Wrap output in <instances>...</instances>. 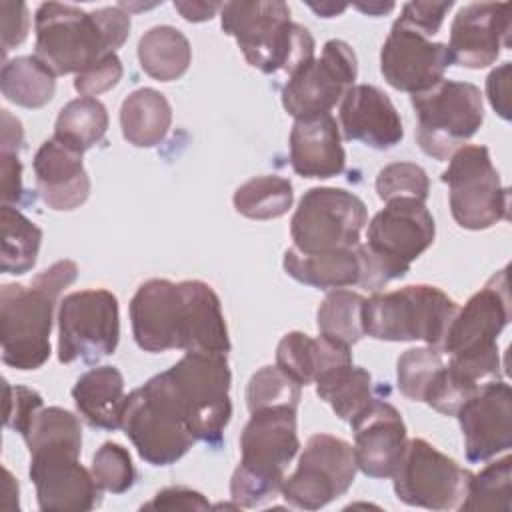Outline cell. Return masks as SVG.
Masks as SVG:
<instances>
[{
	"mask_svg": "<svg viewBox=\"0 0 512 512\" xmlns=\"http://www.w3.org/2000/svg\"><path fill=\"white\" fill-rule=\"evenodd\" d=\"M90 470L96 484L112 494H122L136 482V468L130 452L118 442H104L92 456Z\"/></svg>",
	"mask_w": 512,
	"mask_h": 512,
	"instance_id": "42",
	"label": "cell"
},
{
	"mask_svg": "<svg viewBox=\"0 0 512 512\" xmlns=\"http://www.w3.org/2000/svg\"><path fill=\"white\" fill-rule=\"evenodd\" d=\"M130 320L136 344L144 352L178 350L180 286L166 278H152L138 286L130 300Z\"/></svg>",
	"mask_w": 512,
	"mask_h": 512,
	"instance_id": "23",
	"label": "cell"
},
{
	"mask_svg": "<svg viewBox=\"0 0 512 512\" xmlns=\"http://www.w3.org/2000/svg\"><path fill=\"white\" fill-rule=\"evenodd\" d=\"M450 64L446 44L432 42L398 18L380 50V72L384 80L392 88L408 94L430 90L442 82Z\"/></svg>",
	"mask_w": 512,
	"mask_h": 512,
	"instance_id": "18",
	"label": "cell"
},
{
	"mask_svg": "<svg viewBox=\"0 0 512 512\" xmlns=\"http://www.w3.org/2000/svg\"><path fill=\"white\" fill-rule=\"evenodd\" d=\"M450 8H452L450 0L448 2H408L402 6V14L398 20L430 38L440 30L444 16Z\"/></svg>",
	"mask_w": 512,
	"mask_h": 512,
	"instance_id": "45",
	"label": "cell"
},
{
	"mask_svg": "<svg viewBox=\"0 0 512 512\" xmlns=\"http://www.w3.org/2000/svg\"><path fill=\"white\" fill-rule=\"evenodd\" d=\"M356 470L352 444L332 434H312L280 494L294 508L318 510L348 492Z\"/></svg>",
	"mask_w": 512,
	"mask_h": 512,
	"instance_id": "15",
	"label": "cell"
},
{
	"mask_svg": "<svg viewBox=\"0 0 512 512\" xmlns=\"http://www.w3.org/2000/svg\"><path fill=\"white\" fill-rule=\"evenodd\" d=\"M78 276L72 260H58L24 284L0 288L2 362L16 370H36L50 358L52 314L60 292Z\"/></svg>",
	"mask_w": 512,
	"mask_h": 512,
	"instance_id": "3",
	"label": "cell"
},
{
	"mask_svg": "<svg viewBox=\"0 0 512 512\" xmlns=\"http://www.w3.org/2000/svg\"><path fill=\"white\" fill-rule=\"evenodd\" d=\"M510 320V292L506 268L494 274L484 288L468 298L464 308L454 314L440 352L448 356V364L486 384L502 378L498 336Z\"/></svg>",
	"mask_w": 512,
	"mask_h": 512,
	"instance_id": "6",
	"label": "cell"
},
{
	"mask_svg": "<svg viewBox=\"0 0 512 512\" xmlns=\"http://www.w3.org/2000/svg\"><path fill=\"white\" fill-rule=\"evenodd\" d=\"M34 28V56L54 76L80 74L126 42L130 16L122 6L86 12L70 4L44 2L36 10Z\"/></svg>",
	"mask_w": 512,
	"mask_h": 512,
	"instance_id": "2",
	"label": "cell"
},
{
	"mask_svg": "<svg viewBox=\"0 0 512 512\" xmlns=\"http://www.w3.org/2000/svg\"><path fill=\"white\" fill-rule=\"evenodd\" d=\"M510 4L474 2L458 10L450 28V62L480 70L496 62L510 44Z\"/></svg>",
	"mask_w": 512,
	"mask_h": 512,
	"instance_id": "20",
	"label": "cell"
},
{
	"mask_svg": "<svg viewBox=\"0 0 512 512\" xmlns=\"http://www.w3.org/2000/svg\"><path fill=\"white\" fill-rule=\"evenodd\" d=\"M358 10L370 14V16H380L390 10H394V4H382V2H372V4H356Z\"/></svg>",
	"mask_w": 512,
	"mask_h": 512,
	"instance_id": "53",
	"label": "cell"
},
{
	"mask_svg": "<svg viewBox=\"0 0 512 512\" xmlns=\"http://www.w3.org/2000/svg\"><path fill=\"white\" fill-rule=\"evenodd\" d=\"M210 502L204 494L186 488V486H170L160 490L150 502L142 506V510H208Z\"/></svg>",
	"mask_w": 512,
	"mask_h": 512,
	"instance_id": "47",
	"label": "cell"
},
{
	"mask_svg": "<svg viewBox=\"0 0 512 512\" xmlns=\"http://www.w3.org/2000/svg\"><path fill=\"white\" fill-rule=\"evenodd\" d=\"M2 248L0 270L4 274H24L34 268L40 252L42 230L18 208L2 204Z\"/></svg>",
	"mask_w": 512,
	"mask_h": 512,
	"instance_id": "34",
	"label": "cell"
},
{
	"mask_svg": "<svg viewBox=\"0 0 512 512\" xmlns=\"http://www.w3.org/2000/svg\"><path fill=\"white\" fill-rule=\"evenodd\" d=\"M340 130L346 140L362 142L376 150L396 146L402 136V120L386 92L372 84H354L340 102Z\"/></svg>",
	"mask_w": 512,
	"mask_h": 512,
	"instance_id": "22",
	"label": "cell"
},
{
	"mask_svg": "<svg viewBox=\"0 0 512 512\" xmlns=\"http://www.w3.org/2000/svg\"><path fill=\"white\" fill-rule=\"evenodd\" d=\"M456 312L458 304L430 284L374 292L362 306L364 336L386 342H424L440 350Z\"/></svg>",
	"mask_w": 512,
	"mask_h": 512,
	"instance_id": "8",
	"label": "cell"
},
{
	"mask_svg": "<svg viewBox=\"0 0 512 512\" xmlns=\"http://www.w3.org/2000/svg\"><path fill=\"white\" fill-rule=\"evenodd\" d=\"M120 78H122V62L116 56V52H112L100 58L98 62H94L92 66H88L86 70H82L80 74H76L74 88L80 96L94 98L114 88Z\"/></svg>",
	"mask_w": 512,
	"mask_h": 512,
	"instance_id": "44",
	"label": "cell"
},
{
	"mask_svg": "<svg viewBox=\"0 0 512 512\" xmlns=\"http://www.w3.org/2000/svg\"><path fill=\"white\" fill-rule=\"evenodd\" d=\"M300 384L278 366H264L252 374L246 388V406L250 412L270 406L298 408Z\"/></svg>",
	"mask_w": 512,
	"mask_h": 512,
	"instance_id": "40",
	"label": "cell"
},
{
	"mask_svg": "<svg viewBox=\"0 0 512 512\" xmlns=\"http://www.w3.org/2000/svg\"><path fill=\"white\" fill-rule=\"evenodd\" d=\"M416 142L436 160H448L470 140L484 120L480 88L470 82L442 80L430 90L412 94Z\"/></svg>",
	"mask_w": 512,
	"mask_h": 512,
	"instance_id": "11",
	"label": "cell"
},
{
	"mask_svg": "<svg viewBox=\"0 0 512 512\" xmlns=\"http://www.w3.org/2000/svg\"><path fill=\"white\" fill-rule=\"evenodd\" d=\"M2 16V54H6L20 46L28 36L30 16L28 6L24 2H0Z\"/></svg>",
	"mask_w": 512,
	"mask_h": 512,
	"instance_id": "46",
	"label": "cell"
},
{
	"mask_svg": "<svg viewBox=\"0 0 512 512\" xmlns=\"http://www.w3.org/2000/svg\"><path fill=\"white\" fill-rule=\"evenodd\" d=\"M448 160L442 182L448 184V202L456 224L466 230H486L506 220L510 192L502 186L488 148L464 144Z\"/></svg>",
	"mask_w": 512,
	"mask_h": 512,
	"instance_id": "12",
	"label": "cell"
},
{
	"mask_svg": "<svg viewBox=\"0 0 512 512\" xmlns=\"http://www.w3.org/2000/svg\"><path fill=\"white\" fill-rule=\"evenodd\" d=\"M314 384L316 394L332 406L340 420L348 424L354 422L376 398L370 372L354 366L352 362L324 372Z\"/></svg>",
	"mask_w": 512,
	"mask_h": 512,
	"instance_id": "32",
	"label": "cell"
},
{
	"mask_svg": "<svg viewBox=\"0 0 512 512\" xmlns=\"http://www.w3.org/2000/svg\"><path fill=\"white\" fill-rule=\"evenodd\" d=\"M444 366L442 352L434 346L408 348L396 364L398 390L414 402H424L426 390Z\"/></svg>",
	"mask_w": 512,
	"mask_h": 512,
	"instance_id": "39",
	"label": "cell"
},
{
	"mask_svg": "<svg viewBox=\"0 0 512 512\" xmlns=\"http://www.w3.org/2000/svg\"><path fill=\"white\" fill-rule=\"evenodd\" d=\"M350 426L358 470L370 478H390L406 446L402 414L390 402L374 398Z\"/></svg>",
	"mask_w": 512,
	"mask_h": 512,
	"instance_id": "21",
	"label": "cell"
},
{
	"mask_svg": "<svg viewBox=\"0 0 512 512\" xmlns=\"http://www.w3.org/2000/svg\"><path fill=\"white\" fill-rule=\"evenodd\" d=\"M32 166L38 194L48 208L66 212L86 202L90 178L80 150L52 136L36 150Z\"/></svg>",
	"mask_w": 512,
	"mask_h": 512,
	"instance_id": "24",
	"label": "cell"
},
{
	"mask_svg": "<svg viewBox=\"0 0 512 512\" xmlns=\"http://www.w3.org/2000/svg\"><path fill=\"white\" fill-rule=\"evenodd\" d=\"M292 200V182L276 174L254 176L238 186L232 196L236 212L250 220L280 218L292 208Z\"/></svg>",
	"mask_w": 512,
	"mask_h": 512,
	"instance_id": "36",
	"label": "cell"
},
{
	"mask_svg": "<svg viewBox=\"0 0 512 512\" xmlns=\"http://www.w3.org/2000/svg\"><path fill=\"white\" fill-rule=\"evenodd\" d=\"M350 362V346L322 334L310 338L308 334L294 330L284 334L276 348V366L300 386L312 384L324 372Z\"/></svg>",
	"mask_w": 512,
	"mask_h": 512,
	"instance_id": "27",
	"label": "cell"
},
{
	"mask_svg": "<svg viewBox=\"0 0 512 512\" xmlns=\"http://www.w3.org/2000/svg\"><path fill=\"white\" fill-rule=\"evenodd\" d=\"M72 398L78 414L92 428H122L126 394L124 376L116 366L104 364L84 372L72 388Z\"/></svg>",
	"mask_w": 512,
	"mask_h": 512,
	"instance_id": "28",
	"label": "cell"
},
{
	"mask_svg": "<svg viewBox=\"0 0 512 512\" xmlns=\"http://www.w3.org/2000/svg\"><path fill=\"white\" fill-rule=\"evenodd\" d=\"M106 130V106L98 98L80 96L62 106L54 124V138L84 154L88 148H92L104 138Z\"/></svg>",
	"mask_w": 512,
	"mask_h": 512,
	"instance_id": "35",
	"label": "cell"
},
{
	"mask_svg": "<svg viewBox=\"0 0 512 512\" xmlns=\"http://www.w3.org/2000/svg\"><path fill=\"white\" fill-rule=\"evenodd\" d=\"M120 340L118 300L110 290L88 288L58 304V360L94 364L114 354Z\"/></svg>",
	"mask_w": 512,
	"mask_h": 512,
	"instance_id": "14",
	"label": "cell"
},
{
	"mask_svg": "<svg viewBox=\"0 0 512 512\" xmlns=\"http://www.w3.org/2000/svg\"><path fill=\"white\" fill-rule=\"evenodd\" d=\"M314 12H318L320 16H324V18H332V16H336V14H340V12H344L346 10V4H332V2H326V4H308Z\"/></svg>",
	"mask_w": 512,
	"mask_h": 512,
	"instance_id": "52",
	"label": "cell"
},
{
	"mask_svg": "<svg viewBox=\"0 0 512 512\" xmlns=\"http://www.w3.org/2000/svg\"><path fill=\"white\" fill-rule=\"evenodd\" d=\"M282 264L290 278L320 290L358 286L362 278V262L356 248L304 254L292 246L284 252Z\"/></svg>",
	"mask_w": 512,
	"mask_h": 512,
	"instance_id": "29",
	"label": "cell"
},
{
	"mask_svg": "<svg viewBox=\"0 0 512 512\" xmlns=\"http://www.w3.org/2000/svg\"><path fill=\"white\" fill-rule=\"evenodd\" d=\"M24 142V130L18 118L8 110H2V152H16Z\"/></svg>",
	"mask_w": 512,
	"mask_h": 512,
	"instance_id": "50",
	"label": "cell"
},
{
	"mask_svg": "<svg viewBox=\"0 0 512 512\" xmlns=\"http://www.w3.org/2000/svg\"><path fill=\"white\" fill-rule=\"evenodd\" d=\"M460 510H502L512 508V458L490 462L478 474H472Z\"/></svg>",
	"mask_w": 512,
	"mask_h": 512,
	"instance_id": "38",
	"label": "cell"
},
{
	"mask_svg": "<svg viewBox=\"0 0 512 512\" xmlns=\"http://www.w3.org/2000/svg\"><path fill=\"white\" fill-rule=\"evenodd\" d=\"M434 236V218L424 202L412 198L386 202L368 224L366 244L356 246L362 262L358 286L376 292L404 278L410 264L432 246Z\"/></svg>",
	"mask_w": 512,
	"mask_h": 512,
	"instance_id": "7",
	"label": "cell"
},
{
	"mask_svg": "<svg viewBox=\"0 0 512 512\" xmlns=\"http://www.w3.org/2000/svg\"><path fill=\"white\" fill-rule=\"evenodd\" d=\"M510 70V62H504L502 66L494 68L486 78V94L490 106L504 120H510Z\"/></svg>",
	"mask_w": 512,
	"mask_h": 512,
	"instance_id": "48",
	"label": "cell"
},
{
	"mask_svg": "<svg viewBox=\"0 0 512 512\" xmlns=\"http://www.w3.org/2000/svg\"><path fill=\"white\" fill-rule=\"evenodd\" d=\"M2 174V202L12 206L22 198V162L16 152H0Z\"/></svg>",
	"mask_w": 512,
	"mask_h": 512,
	"instance_id": "49",
	"label": "cell"
},
{
	"mask_svg": "<svg viewBox=\"0 0 512 512\" xmlns=\"http://www.w3.org/2000/svg\"><path fill=\"white\" fill-rule=\"evenodd\" d=\"M172 124V108L166 96L154 88L130 92L120 106V128L128 144L152 148L164 140Z\"/></svg>",
	"mask_w": 512,
	"mask_h": 512,
	"instance_id": "30",
	"label": "cell"
},
{
	"mask_svg": "<svg viewBox=\"0 0 512 512\" xmlns=\"http://www.w3.org/2000/svg\"><path fill=\"white\" fill-rule=\"evenodd\" d=\"M358 76V60L344 40H328L320 58H312L288 76L282 106L294 118L330 114Z\"/></svg>",
	"mask_w": 512,
	"mask_h": 512,
	"instance_id": "17",
	"label": "cell"
},
{
	"mask_svg": "<svg viewBox=\"0 0 512 512\" xmlns=\"http://www.w3.org/2000/svg\"><path fill=\"white\" fill-rule=\"evenodd\" d=\"M398 500L428 510H450L462 502L470 470L442 454L424 438L406 440L396 470L390 476Z\"/></svg>",
	"mask_w": 512,
	"mask_h": 512,
	"instance_id": "16",
	"label": "cell"
},
{
	"mask_svg": "<svg viewBox=\"0 0 512 512\" xmlns=\"http://www.w3.org/2000/svg\"><path fill=\"white\" fill-rule=\"evenodd\" d=\"M368 222L366 204L344 188H310L290 220L294 248L304 254L356 248Z\"/></svg>",
	"mask_w": 512,
	"mask_h": 512,
	"instance_id": "13",
	"label": "cell"
},
{
	"mask_svg": "<svg viewBox=\"0 0 512 512\" xmlns=\"http://www.w3.org/2000/svg\"><path fill=\"white\" fill-rule=\"evenodd\" d=\"M0 88L6 100L22 108H42L54 96L56 76L36 56H18L4 62Z\"/></svg>",
	"mask_w": 512,
	"mask_h": 512,
	"instance_id": "33",
	"label": "cell"
},
{
	"mask_svg": "<svg viewBox=\"0 0 512 512\" xmlns=\"http://www.w3.org/2000/svg\"><path fill=\"white\" fill-rule=\"evenodd\" d=\"M430 180L422 166L414 162H392L376 176V194L380 200L390 202L398 198H412L426 202Z\"/></svg>",
	"mask_w": 512,
	"mask_h": 512,
	"instance_id": "41",
	"label": "cell"
},
{
	"mask_svg": "<svg viewBox=\"0 0 512 512\" xmlns=\"http://www.w3.org/2000/svg\"><path fill=\"white\" fill-rule=\"evenodd\" d=\"M4 396H6L4 424L6 428H12L20 436H24L34 416L42 408V396L32 388L12 386L8 382H4Z\"/></svg>",
	"mask_w": 512,
	"mask_h": 512,
	"instance_id": "43",
	"label": "cell"
},
{
	"mask_svg": "<svg viewBox=\"0 0 512 512\" xmlns=\"http://www.w3.org/2000/svg\"><path fill=\"white\" fill-rule=\"evenodd\" d=\"M290 164L302 178H332L344 172L346 152L332 114L296 120L290 132Z\"/></svg>",
	"mask_w": 512,
	"mask_h": 512,
	"instance_id": "26",
	"label": "cell"
},
{
	"mask_svg": "<svg viewBox=\"0 0 512 512\" xmlns=\"http://www.w3.org/2000/svg\"><path fill=\"white\" fill-rule=\"evenodd\" d=\"M456 418L470 462H486L512 446V392L500 378L486 382L468 398Z\"/></svg>",
	"mask_w": 512,
	"mask_h": 512,
	"instance_id": "19",
	"label": "cell"
},
{
	"mask_svg": "<svg viewBox=\"0 0 512 512\" xmlns=\"http://www.w3.org/2000/svg\"><path fill=\"white\" fill-rule=\"evenodd\" d=\"M220 24L238 42L246 62L264 74L282 70L290 76L314 58L312 34L290 20V8L280 0L226 2Z\"/></svg>",
	"mask_w": 512,
	"mask_h": 512,
	"instance_id": "5",
	"label": "cell"
},
{
	"mask_svg": "<svg viewBox=\"0 0 512 512\" xmlns=\"http://www.w3.org/2000/svg\"><path fill=\"white\" fill-rule=\"evenodd\" d=\"M174 8L188 22H204V20H210L222 8V4H218V2H174Z\"/></svg>",
	"mask_w": 512,
	"mask_h": 512,
	"instance_id": "51",
	"label": "cell"
},
{
	"mask_svg": "<svg viewBox=\"0 0 512 512\" xmlns=\"http://www.w3.org/2000/svg\"><path fill=\"white\" fill-rule=\"evenodd\" d=\"M364 296L352 290L336 288L326 294L318 306L316 324L322 336H328L346 346L356 344L364 336L362 326V306Z\"/></svg>",
	"mask_w": 512,
	"mask_h": 512,
	"instance_id": "37",
	"label": "cell"
},
{
	"mask_svg": "<svg viewBox=\"0 0 512 512\" xmlns=\"http://www.w3.org/2000/svg\"><path fill=\"white\" fill-rule=\"evenodd\" d=\"M122 430L138 456L152 466L174 464L196 442L164 372L126 396Z\"/></svg>",
	"mask_w": 512,
	"mask_h": 512,
	"instance_id": "9",
	"label": "cell"
},
{
	"mask_svg": "<svg viewBox=\"0 0 512 512\" xmlns=\"http://www.w3.org/2000/svg\"><path fill=\"white\" fill-rule=\"evenodd\" d=\"M30 452V480L44 512H88L98 506L102 488L92 470L80 464V420L60 408H40L24 432Z\"/></svg>",
	"mask_w": 512,
	"mask_h": 512,
	"instance_id": "1",
	"label": "cell"
},
{
	"mask_svg": "<svg viewBox=\"0 0 512 512\" xmlns=\"http://www.w3.org/2000/svg\"><path fill=\"white\" fill-rule=\"evenodd\" d=\"M142 70L160 82L178 80L192 62L188 38L174 26H154L138 42Z\"/></svg>",
	"mask_w": 512,
	"mask_h": 512,
	"instance_id": "31",
	"label": "cell"
},
{
	"mask_svg": "<svg viewBox=\"0 0 512 512\" xmlns=\"http://www.w3.org/2000/svg\"><path fill=\"white\" fill-rule=\"evenodd\" d=\"M292 406L250 412L240 434V462L230 480V498L240 508H256L282 492L286 468L300 448Z\"/></svg>",
	"mask_w": 512,
	"mask_h": 512,
	"instance_id": "4",
	"label": "cell"
},
{
	"mask_svg": "<svg viewBox=\"0 0 512 512\" xmlns=\"http://www.w3.org/2000/svg\"><path fill=\"white\" fill-rule=\"evenodd\" d=\"M178 284V350L228 354L230 338L218 294L202 280H184Z\"/></svg>",
	"mask_w": 512,
	"mask_h": 512,
	"instance_id": "25",
	"label": "cell"
},
{
	"mask_svg": "<svg viewBox=\"0 0 512 512\" xmlns=\"http://www.w3.org/2000/svg\"><path fill=\"white\" fill-rule=\"evenodd\" d=\"M164 374L192 436L200 442L218 444L232 416V374L226 354L184 352Z\"/></svg>",
	"mask_w": 512,
	"mask_h": 512,
	"instance_id": "10",
	"label": "cell"
}]
</instances>
